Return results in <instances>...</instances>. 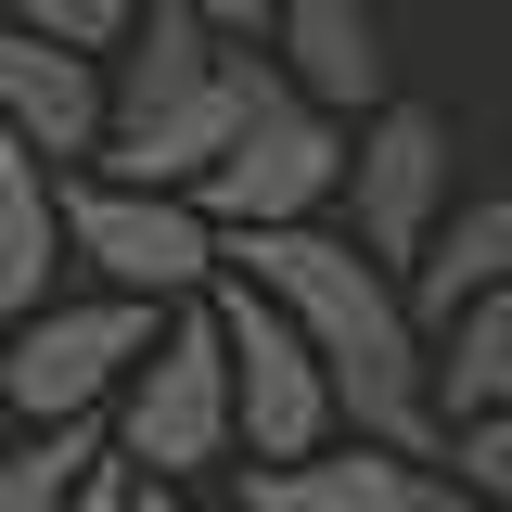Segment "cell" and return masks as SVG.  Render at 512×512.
<instances>
[{
	"label": "cell",
	"instance_id": "cell-11",
	"mask_svg": "<svg viewBox=\"0 0 512 512\" xmlns=\"http://www.w3.org/2000/svg\"><path fill=\"white\" fill-rule=\"evenodd\" d=\"M231 474H244L231 512H410L436 461H397V448L333 436V448H308V461H231Z\"/></svg>",
	"mask_w": 512,
	"mask_h": 512
},
{
	"label": "cell",
	"instance_id": "cell-9",
	"mask_svg": "<svg viewBox=\"0 0 512 512\" xmlns=\"http://www.w3.org/2000/svg\"><path fill=\"white\" fill-rule=\"evenodd\" d=\"M269 64H282V90L295 103H320V116H372V103H397L384 90V26H372V0H269Z\"/></svg>",
	"mask_w": 512,
	"mask_h": 512
},
{
	"label": "cell",
	"instance_id": "cell-6",
	"mask_svg": "<svg viewBox=\"0 0 512 512\" xmlns=\"http://www.w3.org/2000/svg\"><path fill=\"white\" fill-rule=\"evenodd\" d=\"M333 180H346V116H320V103H256L244 128H231V154L192 180V218L205 231H308L320 205H333Z\"/></svg>",
	"mask_w": 512,
	"mask_h": 512
},
{
	"label": "cell",
	"instance_id": "cell-22",
	"mask_svg": "<svg viewBox=\"0 0 512 512\" xmlns=\"http://www.w3.org/2000/svg\"><path fill=\"white\" fill-rule=\"evenodd\" d=\"M410 512H487V500H461L448 474H423V500H410Z\"/></svg>",
	"mask_w": 512,
	"mask_h": 512
},
{
	"label": "cell",
	"instance_id": "cell-13",
	"mask_svg": "<svg viewBox=\"0 0 512 512\" xmlns=\"http://www.w3.org/2000/svg\"><path fill=\"white\" fill-rule=\"evenodd\" d=\"M423 410H436V436L512 410V295H474L423 333Z\"/></svg>",
	"mask_w": 512,
	"mask_h": 512
},
{
	"label": "cell",
	"instance_id": "cell-17",
	"mask_svg": "<svg viewBox=\"0 0 512 512\" xmlns=\"http://www.w3.org/2000/svg\"><path fill=\"white\" fill-rule=\"evenodd\" d=\"M436 474L461 487V500L512 512V410H487V423H448V436H436Z\"/></svg>",
	"mask_w": 512,
	"mask_h": 512
},
{
	"label": "cell",
	"instance_id": "cell-21",
	"mask_svg": "<svg viewBox=\"0 0 512 512\" xmlns=\"http://www.w3.org/2000/svg\"><path fill=\"white\" fill-rule=\"evenodd\" d=\"M128 512H231V500H205V487H128Z\"/></svg>",
	"mask_w": 512,
	"mask_h": 512
},
{
	"label": "cell",
	"instance_id": "cell-3",
	"mask_svg": "<svg viewBox=\"0 0 512 512\" xmlns=\"http://www.w3.org/2000/svg\"><path fill=\"white\" fill-rule=\"evenodd\" d=\"M64 256L90 269V295H128V308H192L218 282V231L192 218L180 192H128V180H52Z\"/></svg>",
	"mask_w": 512,
	"mask_h": 512
},
{
	"label": "cell",
	"instance_id": "cell-5",
	"mask_svg": "<svg viewBox=\"0 0 512 512\" xmlns=\"http://www.w3.org/2000/svg\"><path fill=\"white\" fill-rule=\"evenodd\" d=\"M205 320H218V359H231V461H308V448H333V384L295 346V320L269 295H244L231 269L205 282Z\"/></svg>",
	"mask_w": 512,
	"mask_h": 512
},
{
	"label": "cell",
	"instance_id": "cell-12",
	"mask_svg": "<svg viewBox=\"0 0 512 512\" xmlns=\"http://www.w3.org/2000/svg\"><path fill=\"white\" fill-rule=\"evenodd\" d=\"M474 295H512V180L474 192V205H448L436 244L410 256V282H397V308L423 320V333H436L448 308H474Z\"/></svg>",
	"mask_w": 512,
	"mask_h": 512
},
{
	"label": "cell",
	"instance_id": "cell-16",
	"mask_svg": "<svg viewBox=\"0 0 512 512\" xmlns=\"http://www.w3.org/2000/svg\"><path fill=\"white\" fill-rule=\"evenodd\" d=\"M90 461H103V436H90V423H39L26 448H0V512H64Z\"/></svg>",
	"mask_w": 512,
	"mask_h": 512
},
{
	"label": "cell",
	"instance_id": "cell-7",
	"mask_svg": "<svg viewBox=\"0 0 512 512\" xmlns=\"http://www.w3.org/2000/svg\"><path fill=\"white\" fill-rule=\"evenodd\" d=\"M154 320H167V308H128V295H52V308L13 320V346H0V397H13L26 423H90V410L141 372Z\"/></svg>",
	"mask_w": 512,
	"mask_h": 512
},
{
	"label": "cell",
	"instance_id": "cell-2",
	"mask_svg": "<svg viewBox=\"0 0 512 512\" xmlns=\"http://www.w3.org/2000/svg\"><path fill=\"white\" fill-rule=\"evenodd\" d=\"M103 461L128 487H205V474H231V359H218L205 295L154 320L141 372L116 384V448Z\"/></svg>",
	"mask_w": 512,
	"mask_h": 512
},
{
	"label": "cell",
	"instance_id": "cell-18",
	"mask_svg": "<svg viewBox=\"0 0 512 512\" xmlns=\"http://www.w3.org/2000/svg\"><path fill=\"white\" fill-rule=\"evenodd\" d=\"M128 13H141V0H0V26H26V39H52V52H116L128 39Z\"/></svg>",
	"mask_w": 512,
	"mask_h": 512
},
{
	"label": "cell",
	"instance_id": "cell-1",
	"mask_svg": "<svg viewBox=\"0 0 512 512\" xmlns=\"http://www.w3.org/2000/svg\"><path fill=\"white\" fill-rule=\"evenodd\" d=\"M218 269L295 320V346H308L320 384H333V436L397 448V461H436L423 320L397 308V282H384L346 231H320V218H308V231H218Z\"/></svg>",
	"mask_w": 512,
	"mask_h": 512
},
{
	"label": "cell",
	"instance_id": "cell-14",
	"mask_svg": "<svg viewBox=\"0 0 512 512\" xmlns=\"http://www.w3.org/2000/svg\"><path fill=\"white\" fill-rule=\"evenodd\" d=\"M205 64H218V39L192 26V0H141V13H128V39L103 52V128L154 116V103H180Z\"/></svg>",
	"mask_w": 512,
	"mask_h": 512
},
{
	"label": "cell",
	"instance_id": "cell-10",
	"mask_svg": "<svg viewBox=\"0 0 512 512\" xmlns=\"http://www.w3.org/2000/svg\"><path fill=\"white\" fill-rule=\"evenodd\" d=\"M0 154H39L52 180L77 154H103V64L0 26Z\"/></svg>",
	"mask_w": 512,
	"mask_h": 512
},
{
	"label": "cell",
	"instance_id": "cell-19",
	"mask_svg": "<svg viewBox=\"0 0 512 512\" xmlns=\"http://www.w3.org/2000/svg\"><path fill=\"white\" fill-rule=\"evenodd\" d=\"M192 26H205V39H256V26H269V0H192Z\"/></svg>",
	"mask_w": 512,
	"mask_h": 512
},
{
	"label": "cell",
	"instance_id": "cell-4",
	"mask_svg": "<svg viewBox=\"0 0 512 512\" xmlns=\"http://www.w3.org/2000/svg\"><path fill=\"white\" fill-rule=\"evenodd\" d=\"M448 192H461V141H448L436 103H372V116L346 128V180H333V205L359 218L346 244L372 256L384 282H410V256L436 244Z\"/></svg>",
	"mask_w": 512,
	"mask_h": 512
},
{
	"label": "cell",
	"instance_id": "cell-8",
	"mask_svg": "<svg viewBox=\"0 0 512 512\" xmlns=\"http://www.w3.org/2000/svg\"><path fill=\"white\" fill-rule=\"evenodd\" d=\"M256 103H282V64L256 52V39H218V64L192 77L180 103H154V116L103 128V180H128V192H180V205H192V180L231 154V128H244Z\"/></svg>",
	"mask_w": 512,
	"mask_h": 512
},
{
	"label": "cell",
	"instance_id": "cell-20",
	"mask_svg": "<svg viewBox=\"0 0 512 512\" xmlns=\"http://www.w3.org/2000/svg\"><path fill=\"white\" fill-rule=\"evenodd\" d=\"M64 512H128V474H116V461H90V474H77V500H64Z\"/></svg>",
	"mask_w": 512,
	"mask_h": 512
},
{
	"label": "cell",
	"instance_id": "cell-15",
	"mask_svg": "<svg viewBox=\"0 0 512 512\" xmlns=\"http://www.w3.org/2000/svg\"><path fill=\"white\" fill-rule=\"evenodd\" d=\"M52 269H64L52 167H39V154H0V333H13L26 308H52Z\"/></svg>",
	"mask_w": 512,
	"mask_h": 512
}]
</instances>
